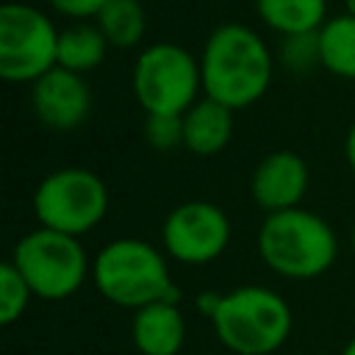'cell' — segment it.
<instances>
[{"label":"cell","mask_w":355,"mask_h":355,"mask_svg":"<svg viewBox=\"0 0 355 355\" xmlns=\"http://www.w3.org/2000/svg\"><path fill=\"white\" fill-rule=\"evenodd\" d=\"M31 108L44 128L69 133L80 128L92 114V86L86 75L55 67L31 83Z\"/></svg>","instance_id":"10"},{"label":"cell","mask_w":355,"mask_h":355,"mask_svg":"<svg viewBox=\"0 0 355 355\" xmlns=\"http://www.w3.org/2000/svg\"><path fill=\"white\" fill-rule=\"evenodd\" d=\"M144 141L161 153L183 147V116L147 114L144 116Z\"/></svg>","instance_id":"19"},{"label":"cell","mask_w":355,"mask_h":355,"mask_svg":"<svg viewBox=\"0 0 355 355\" xmlns=\"http://www.w3.org/2000/svg\"><path fill=\"white\" fill-rule=\"evenodd\" d=\"M108 186L86 166H61L44 175L33 191V216L39 227L67 236L94 230L108 214Z\"/></svg>","instance_id":"6"},{"label":"cell","mask_w":355,"mask_h":355,"mask_svg":"<svg viewBox=\"0 0 355 355\" xmlns=\"http://www.w3.org/2000/svg\"><path fill=\"white\" fill-rule=\"evenodd\" d=\"M319 64L324 72L355 80V17L349 11L327 17L316 33Z\"/></svg>","instance_id":"16"},{"label":"cell","mask_w":355,"mask_h":355,"mask_svg":"<svg viewBox=\"0 0 355 355\" xmlns=\"http://www.w3.org/2000/svg\"><path fill=\"white\" fill-rule=\"evenodd\" d=\"M233 139V108L200 97L183 114V147L200 158H211L222 153Z\"/></svg>","instance_id":"13"},{"label":"cell","mask_w":355,"mask_h":355,"mask_svg":"<svg viewBox=\"0 0 355 355\" xmlns=\"http://www.w3.org/2000/svg\"><path fill=\"white\" fill-rule=\"evenodd\" d=\"M108 50L111 44L94 22H72L58 33V67L69 72H94L105 61Z\"/></svg>","instance_id":"15"},{"label":"cell","mask_w":355,"mask_h":355,"mask_svg":"<svg viewBox=\"0 0 355 355\" xmlns=\"http://www.w3.org/2000/svg\"><path fill=\"white\" fill-rule=\"evenodd\" d=\"M58 28L53 19L19 0L0 6V75L11 83H36L58 67Z\"/></svg>","instance_id":"8"},{"label":"cell","mask_w":355,"mask_h":355,"mask_svg":"<svg viewBox=\"0 0 355 355\" xmlns=\"http://www.w3.org/2000/svg\"><path fill=\"white\" fill-rule=\"evenodd\" d=\"M341 355H355V336H352V338L347 341V347L341 349Z\"/></svg>","instance_id":"23"},{"label":"cell","mask_w":355,"mask_h":355,"mask_svg":"<svg viewBox=\"0 0 355 355\" xmlns=\"http://www.w3.org/2000/svg\"><path fill=\"white\" fill-rule=\"evenodd\" d=\"M94 25L103 31L114 50H133L141 44L147 31L144 3L139 0H108L105 8L97 14Z\"/></svg>","instance_id":"17"},{"label":"cell","mask_w":355,"mask_h":355,"mask_svg":"<svg viewBox=\"0 0 355 355\" xmlns=\"http://www.w3.org/2000/svg\"><path fill=\"white\" fill-rule=\"evenodd\" d=\"M344 8H347L352 17H355V0H344Z\"/></svg>","instance_id":"24"},{"label":"cell","mask_w":355,"mask_h":355,"mask_svg":"<svg viewBox=\"0 0 355 355\" xmlns=\"http://www.w3.org/2000/svg\"><path fill=\"white\" fill-rule=\"evenodd\" d=\"M31 297L33 291L25 283V277L17 272L11 261H6L0 266V324H14L25 313Z\"/></svg>","instance_id":"18"},{"label":"cell","mask_w":355,"mask_h":355,"mask_svg":"<svg viewBox=\"0 0 355 355\" xmlns=\"http://www.w3.org/2000/svg\"><path fill=\"white\" fill-rule=\"evenodd\" d=\"M130 86L144 114L183 116L202 92L200 58L178 42H153L139 50Z\"/></svg>","instance_id":"5"},{"label":"cell","mask_w":355,"mask_h":355,"mask_svg":"<svg viewBox=\"0 0 355 355\" xmlns=\"http://www.w3.org/2000/svg\"><path fill=\"white\" fill-rule=\"evenodd\" d=\"M139 3H144V0H139Z\"/></svg>","instance_id":"26"},{"label":"cell","mask_w":355,"mask_h":355,"mask_svg":"<svg viewBox=\"0 0 355 355\" xmlns=\"http://www.w3.org/2000/svg\"><path fill=\"white\" fill-rule=\"evenodd\" d=\"M344 158H347L349 172L355 175V122L349 125V130H347V136H344Z\"/></svg>","instance_id":"22"},{"label":"cell","mask_w":355,"mask_h":355,"mask_svg":"<svg viewBox=\"0 0 355 355\" xmlns=\"http://www.w3.org/2000/svg\"><path fill=\"white\" fill-rule=\"evenodd\" d=\"M105 3L108 0H47V6L53 11H58L61 17L75 19V22L97 19V14L105 8Z\"/></svg>","instance_id":"21"},{"label":"cell","mask_w":355,"mask_h":355,"mask_svg":"<svg viewBox=\"0 0 355 355\" xmlns=\"http://www.w3.org/2000/svg\"><path fill=\"white\" fill-rule=\"evenodd\" d=\"M352 252H355V225H352Z\"/></svg>","instance_id":"25"},{"label":"cell","mask_w":355,"mask_h":355,"mask_svg":"<svg viewBox=\"0 0 355 355\" xmlns=\"http://www.w3.org/2000/svg\"><path fill=\"white\" fill-rule=\"evenodd\" d=\"M280 61L286 69L291 72H308L319 64V44H316V33H305V36H286L280 42Z\"/></svg>","instance_id":"20"},{"label":"cell","mask_w":355,"mask_h":355,"mask_svg":"<svg viewBox=\"0 0 355 355\" xmlns=\"http://www.w3.org/2000/svg\"><path fill=\"white\" fill-rule=\"evenodd\" d=\"M130 336L141 355H178L186 341V322L178 302H153L139 308Z\"/></svg>","instance_id":"12"},{"label":"cell","mask_w":355,"mask_h":355,"mask_svg":"<svg viewBox=\"0 0 355 355\" xmlns=\"http://www.w3.org/2000/svg\"><path fill=\"white\" fill-rule=\"evenodd\" d=\"M94 288L119 308L178 302L180 288L169 277L164 252L144 239H114L92 261Z\"/></svg>","instance_id":"2"},{"label":"cell","mask_w":355,"mask_h":355,"mask_svg":"<svg viewBox=\"0 0 355 355\" xmlns=\"http://www.w3.org/2000/svg\"><path fill=\"white\" fill-rule=\"evenodd\" d=\"M208 319L222 347L236 355H269L280 349L294 324L288 302L266 286H239L219 294Z\"/></svg>","instance_id":"4"},{"label":"cell","mask_w":355,"mask_h":355,"mask_svg":"<svg viewBox=\"0 0 355 355\" xmlns=\"http://www.w3.org/2000/svg\"><path fill=\"white\" fill-rule=\"evenodd\" d=\"M161 244L178 263H211L230 244V219L211 200H186L166 214L161 225Z\"/></svg>","instance_id":"9"},{"label":"cell","mask_w":355,"mask_h":355,"mask_svg":"<svg viewBox=\"0 0 355 355\" xmlns=\"http://www.w3.org/2000/svg\"><path fill=\"white\" fill-rule=\"evenodd\" d=\"M311 186V169L305 158L294 150H272L266 153L250 178V194L255 205L266 214H280L300 208L302 197Z\"/></svg>","instance_id":"11"},{"label":"cell","mask_w":355,"mask_h":355,"mask_svg":"<svg viewBox=\"0 0 355 355\" xmlns=\"http://www.w3.org/2000/svg\"><path fill=\"white\" fill-rule=\"evenodd\" d=\"M275 58L269 44L244 22L216 25L200 53L202 94L239 111L258 103L272 83Z\"/></svg>","instance_id":"1"},{"label":"cell","mask_w":355,"mask_h":355,"mask_svg":"<svg viewBox=\"0 0 355 355\" xmlns=\"http://www.w3.org/2000/svg\"><path fill=\"white\" fill-rule=\"evenodd\" d=\"M261 261L283 277L313 280L324 275L338 255V239L330 222L308 208L266 214L255 239Z\"/></svg>","instance_id":"3"},{"label":"cell","mask_w":355,"mask_h":355,"mask_svg":"<svg viewBox=\"0 0 355 355\" xmlns=\"http://www.w3.org/2000/svg\"><path fill=\"white\" fill-rule=\"evenodd\" d=\"M11 263L31 286L33 297L42 300H67L72 297L86 275H89V258L83 244L75 236L36 227L25 233L11 252Z\"/></svg>","instance_id":"7"},{"label":"cell","mask_w":355,"mask_h":355,"mask_svg":"<svg viewBox=\"0 0 355 355\" xmlns=\"http://www.w3.org/2000/svg\"><path fill=\"white\" fill-rule=\"evenodd\" d=\"M255 14L283 39L305 36L327 22V0H255Z\"/></svg>","instance_id":"14"}]
</instances>
